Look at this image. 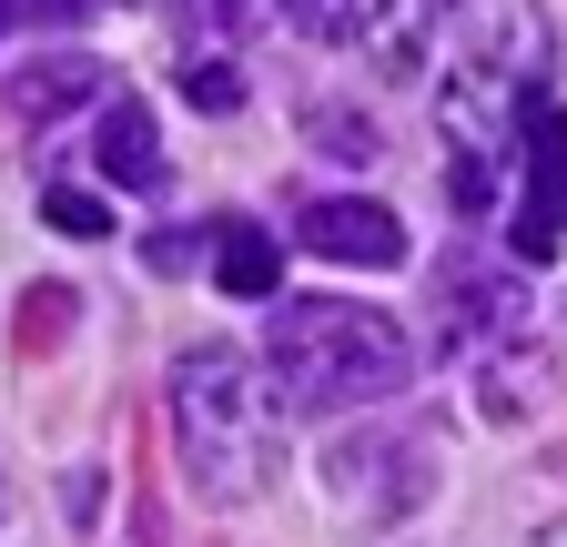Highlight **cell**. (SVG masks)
I'll return each instance as SVG.
<instances>
[{"label":"cell","instance_id":"3957f363","mask_svg":"<svg viewBox=\"0 0 567 547\" xmlns=\"http://www.w3.org/2000/svg\"><path fill=\"white\" fill-rule=\"evenodd\" d=\"M274 375L295 405H324V416H354V405H395L415 375L405 324L344 295H305L274 314Z\"/></svg>","mask_w":567,"mask_h":547},{"label":"cell","instance_id":"8992f818","mask_svg":"<svg viewBox=\"0 0 567 547\" xmlns=\"http://www.w3.org/2000/svg\"><path fill=\"white\" fill-rule=\"evenodd\" d=\"M334 31L365 61H385V72H415L425 41L446 31V11H436V0H334Z\"/></svg>","mask_w":567,"mask_h":547},{"label":"cell","instance_id":"6da1fadb","mask_svg":"<svg viewBox=\"0 0 567 547\" xmlns=\"http://www.w3.org/2000/svg\"><path fill=\"white\" fill-rule=\"evenodd\" d=\"M163 395H173V446H183L193 487L213 507L274 487V466H284V405L264 395L254 355H234V345H183Z\"/></svg>","mask_w":567,"mask_h":547},{"label":"cell","instance_id":"7c38bea8","mask_svg":"<svg viewBox=\"0 0 567 547\" xmlns=\"http://www.w3.org/2000/svg\"><path fill=\"white\" fill-rule=\"evenodd\" d=\"M305 132H315V143H334V163H375V122H365V112H344V102H315Z\"/></svg>","mask_w":567,"mask_h":547},{"label":"cell","instance_id":"9c48e42d","mask_svg":"<svg viewBox=\"0 0 567 547\" xmlns=\"http://www.w3.org/2000/svg\"><path fill=\"white\" fill-rule=\"evenodd\" d=\"M92 92H102V61H82V51H71V61H31V72L11 82V112H21V122H51V112L92 102Z\"/></svg>","mask_w":567,"mask_h":547},{"label":"cell","instance_id":"9a60e30c","mask_svg":"<svg viewBox=\"0 0 567 547\" xmlns=\"http://www.w3.org/2000/svg\"><path fill=\"white\" fill-rule=\"evenodd\" d=\"M142 254H153V274H183V264H193V244H183V234H142Z\"/></svg>","mask_w":567,"mask_h":547},{"label":"cell","instance_id":"ac0fdd59","mask_svg":"<svg viewBox=\"0 0 567 547\" xmlns=\"http://www.w3.org/2000/svg\"><path fill=\"white\" fill-rule=\"evenodd\" d=\"M527 547H567V517H557V527H537V537H527Z\"/></svg>","mask_w":567,"mask_h":547},{"label":"cell","instance_id":"7a4b0ae2","mask_svg":"<svg viewBox=\"0 0 567 547\" xmlns=\"http://www.w3.org/2000/svg\"><path fill=\"white\" fill-rule=\"evenodd\" d=\"M557 31L537 0H446V82L436 122L456 153H496V132H517L527 92H547Z\"/></svg>","mask_w":567,"mask_h":547},{"label":"cell","instance_id":"e0dca14e","mask_svg":"<svg viewBox=\"0 0 567 547\" xmlns=\"http://www.w3.org/2000/svg\"><path fill=\"white\" fill-rule=\"evenodd\" d=\"M284 21H334V0H274Z\"/></svg>","mask_w":567,"mask_h":547},{"label":"cell","instance_id":"30bf717a","mask_svg":"<svg viewBox=\"0 0 567 547\" xmlns=\"http://www.w3.org/2000/svg\"><path fill=\"white\" fill-rule=\"evenodd\" d=\"M41 224H51V234H71V244H92V234H112V203H102V193H82V183H51V193H41Z\"/></svg>","mask_w":567,"mask_h":547},{"label":"cell","instance_id":"52a82bcc","mask_svg":"<svg viewBox=\"0 0 567 547\" xmlns=\"http://www.w3.org/2000/svg\"><path fill=\"white\" fill-rule=\"evenodd\" d=\"M92 153H102V183H122V193H153V183H163L153 112H142L132 92H112V102H102V132H92Z\"/></svg>","mask_w":567,"mask_h":547},{"label":"cell","instance_id":"ba28073f","mask_svg":"<svg viewBox=\"0 0 567 547\" xmlns=\"http://www.w3.org/2000/svg\"><path fill=\"white\" fill-rule=\"evenodd\" d=\"M213 234H224V244H213V285L244 295V305H274L284 295V244L264 224H213Z\"/></svg>","mask_w":567,"mask_h":547},{"label":"cell","instance_id":"2e32d148","mask_svg":"<svg viewBox=\"0 0 567 547\" xmlns=\"http://www.w3.org/2000/svg\"><path fill=\"white\" fill-rule=\"evenodd\" d=\"M224 11H244V0H173V21H224Z\"/></svg>","mask_w":567,"mask_h":547},{"label":"cell","instance_id":"5b68a950","mask_svg":"<svg viewBox=\"0 0 567 547\" xmlns=\"http://www.w3.org/2000/svg\"><path fill=\"white\" fill-rule=\"evenodd\" d=\"M305 244L334 254V264H365V274L405 264V224L385 214V203H365V193H324L315 214H305Z\"/></svg>","mask_w":567,"mask_h":547},{"label":"cell","instance_id":"8fae6325","mask_svg":"<svg viewBox=\"0 0 567 547\" xmlns=\"http://www.w3.org/2000/svg\"><path fill=\"white\" fill-rule=\"evenodd\" d=\"M183 102H193V112H234V102H244V72H234L224 51H193V61H183Z\"/></svg>","mask_w":567,"mask_h":547},{"label":"cell","instance_id":"4fadbf2b","mask_svg":"<svg viewBox=\"0 0 567 547\" xmlns=\"http://www.w3.org/2000/svg\"><path fill=\"white\" fill-rule=\"evenodd\" d=\"M446 193H456V214H486V203H496V163H486V153H456Z\"/></svg>","mask_w":567,"mask_h":547},{"label":"cell","instance_id":"277c9868","mask_svg":"<svg viewBox=\"0 0 567 547\" xmlns=\"http://www.w3.org/2000/svg\"><path fill=\"white\" fill-rule=\"evenodd\" d=\"M517 153H527V193L507 214V244H517V264H557L567 254V112H557V92H527Z\"/></svg>","mask_w":567,"mask_h":547},{"label":"cell","instance_id":"5bb4252c","mask_svg":"<svg viewBox=\"0 0 567 547\" xmlns=\"http://www.w3.org/2000/svg\"><path fill=\"white\" fill-rule=\"evenodd\" d=\"M92 0H0V21H82Z\"/></svg>","mask_w":567,"mask_h":547}]
</instances>
